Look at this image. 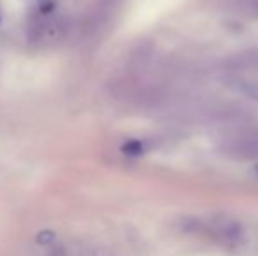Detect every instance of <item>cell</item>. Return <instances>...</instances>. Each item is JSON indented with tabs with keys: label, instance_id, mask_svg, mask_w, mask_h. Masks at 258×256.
Listing matches in <instances>:
<instances>
[{
	"label": "cell",
	"instance_id": "obj_1",
	"mask_svg": "<svg viewBox=\"0 0 258 256\" xmlns=\"http://www.w3.org/2000/svg\"><path fill=\"white\" fill-rule=\"evenodd\" d=\"M225 153L241 160H255L258 158V130L234 135L225 142Z\"/></svg>",
	"mask_w": 258,
	"mask_h": 256
},
{
	"label": "cell",
	"instance_id": "obj_2",
	"mask_svg": "<svg viewBox=\"0 0 258 256\" xmlns=\"http://www.w3.org/2000/svg\"><path fill=\"white\" fill-rule=\"evenodd\" d=\"M211 233L216 237L220 242L227 244V246H235L241 242L242 239V226L237 219L230 218V216H216L211 219L209 223Z\"/></svg>",
	"mask_w": 258,
	"mask_h": 256
},
{
	"label": "cell",
	"instance_id": "obj_3",
	"mask_svg": "<svg viewBox=\"0 0 258 256\" xmlns=\"http://www.w3.org/2000/svg\"><path fill=\"white\" fill-rule=\"evenodd\" d=\"M232 82H234V84H232V88H234L237 93L248 97V99L258 100V84H256V82L248 81V79H234Z\"/></svg>",
	"mask_w": 258,
	"mask_h": 256
},
{
	"label": "cell",
	"instance_id": "obj_4",
	"mask_svg": "<svg viewBox=\"0 0 258 256\" xmlns=\"http://www.w3.org/2000/svg\"><path fill=\"white\" fill-rule=\"evenodd\" d=\"M121 151L126 156H139V154L144 153V146L141 140H128L121 146Z\"/></svg>",
	"mask_w": 258,
	"mask_h": 256
},
{
	"label": "cell",
	"instance_id": "obj_5",
	"mask_svg": "<svg viewBox=\"0 0 258 256\" xmlns=\"http://www.w3.org/2000/svg\"><path fill=\"white\" fill-rule=\"evenodd\" d=\"M235 4L244 14L258 16V0H235Z\"/></svg>",
	"mask_w": 258,
	"mask_h": 256
},
{
	"label": "cell",
	"instance_id": "obj_6",
	"mask_svg": "<svg viewBox=\"0 0 258 256\" xmlns=\"http://www.w3.org/2000/svg\"><path fill=\"white\" fill-rule=\"evenodd\" d=\"M237 62L241 63L242 67L258 68V53H246V55H241L237 58Z\"/></svg>",
	"mask_w": 258,
	"mask_h": 256
},
{
	"label": "cell",
	"instance_id": "obj_7",
	"mask_svg": "<svg viewBox=\"0 0 258 256\" xmlns=\"http://www.w3.org/2000/svg\"><path fill=\"white\" fill-rule=\"evenodd\" d=\"M83 256H112L109 254L105 249H99V247H90V249H86Z\"/></svg>",
	"mask_w": 258,
	"mask_h": 256
},
{
	"label": "cell",
	"instance_id": "obj_8",
	"mask_svg": "<svg viewBox=\"0 0 258 256\" xmlns=\"http://www.w3.org/2000/svg\"><path fill=\"white\" fill-rule=\"evenodd\" d=\"M256 174H258V165H256Z\"/></svg>",
	"mask_w": 258,
	"mask_h": 256
}]
</instances>
